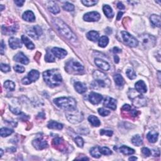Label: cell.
Returning a JSON list of instances; mask_svg holds the SVG:
<instances>
[{
  "instance_id": "obj_4",
  "label": "cell",
  "mask_w": 161,
  "mask_h": 161,
  "mask_svg": "<svg viewBox=\"0 0 161 161\" xmlns=\"http://www.w3.org/2000/svg\"><path fill=\"white\" fill-rule=\"evenodd\" d=\"M65 69L71 74H81L84 71V68L79 62L74 60L68 61L65 66Z\"/></svg>"
},
{
  "instance_id": "obj_25",
  "label": "cell",
  "mask_w": 161,
  "mask_h": 161,
  "mask_svg": "<svg viewBox=\"0 0 161 161\" xmlns=\"http://www.w3.org/2000/svg\"><path fill=\"white\" fill-rule=\"evenodd\" d=\"M103 10L104 15H106V16L109 18H111L114 17V13H113V11L112 10V8H111L109 5H104L103 8Z\"/></svg>"
},
{
  "instance_id": "obj_8",
  "label": "cell",
  "mask_w": 161,
  "mask_h": 161,
  "mask_svg": "<svg viewBox=\"0 0 161 161\" xmlns=\"http://www.w3.org/2000/svg\"><path fill=\"white\" fill-rule=\"evenodd\" d=\"M93 77L96 79V84L101 88H104L106 85V82H109L108 77L105 74L99 71H95L93 73Z\"/></svg>"
},
{
  "instance_id": "obj_7",
  "label": "cell",
  "mask_w": 161,
  "mask_h": 161,
  "mask_svg": "<svg viewBox=\"0 0 161 161\" xmlns=\"http://www.w3.org/2000/svg\"><path fill=\"white\" fill-rule=\"evenodd\" d=\"M142 45L145 49H150L154 47L156 44V37L149 34H143L139 37Z\"/></svg>"
},
{
  "instance_id": "obj_17",
  "label": "cell",
  "mask_w": 161,
  "mask_h": 161,
  "mask_svg": "<svg viewBox=\"0 0 161 161\" xmlns=\"http://www.w3.org/2000/svg\"><path fill=\"white\" fill-rule=\"evenodd\" d=\"M52 52L55 56L58 59H64L67 54V52L66 50L58 47H54L52 49Z\"/></svg>"
},
{
  "instance_id": "obj_51",
  "label": "cell",
  "mask_w": 161,
  "mask_h": 161,
  "mask_svg": "<svg viewBox=\"0 0 161 161\" xmlns=\"http://www.w3.org/2000/svg\"><path fill=\"white\" fill-rule=\"evenodd\" d=\"M10 109L12 113H13L15 114H19L21 113V111L20 108H14L11 106H10Z\"/></svg>"
},
{
  "instance_id": "obj_2",
  "label": "cell",
  "mask_w": 161,
  "mask_h": 161,
  "mask_svg": "<svg viewBox=\"0 0 161 161\" xmlns=\"http://www.w3.org/2000/svg\"><path fill=\"white\" fill-rule=\"evenodd\" d=\"M44 81L50 87H55L59 86L63 82V78L60 73L57 70H47L43 73Z\"/></svg>"
},
{
  "instance_id": "obj_10",
  "label": "cell",
  "mask_w": 161,
  "mask_h": 161,
  "mask_svg": "<svg viewBox=\"0 0 161 161\" xmlns=\"http://www.w3.org/2000/svg\"><path fill=\"white\" fill-rule=\"evenodd\" d=\"M40 73L37 70H32L28 74L27 77L21 80V82L23 84H30L33 82H35L39 78Z\"/></svg>"
},
{
  "instance_id": "obj_6",
  "label": "cell",
  "mask_w": 161,
  "mask_h": 161,
  "mask_svg": "<svg viewBox=\"0 0 161 161\" xmlns=\"http://www.w3.org/2000/svg\"><path fill=\"white\" fill-rule=\"evenodd\" d=\"M66 116L69 122L73 124H77V123L81 122L84 118L82 113L76 110V108L73 110H67Z\"/></svg>"
},
{
  "instance_id": "obj_50",
  "label": "cell",
  "mask_w": 161,
  "mask_h": 161,
  "mask_svg": "<svg viewBox=\"0 0 161 161\" xmlns=\"http://www.w3.org/2000/svg\"><path fill=\"white\" fill-rule=\"evenodd\" d=\"M142 152L145 156H146V157H149L152 154L150 150H149L148 148H146V147H144L142 148Z\"/></svg>"
},
{
  "instance_id": "obj_37",
  "label": "cell",
  "mask_w": 161,
  "mask_h": 161,
  "mask_svg": "<svg viewBox=\"0 0 161 161\" xmlns=\"http://www.w3.org/2000/svg\"><path fill=\"white\" fill-rule=\"evenodd\" d=\"M51 3L52 4H51L48 8L49 10L53 14H57L59 13L60 9L59 7H58V5L57 4L54 3V2H51Z\"/></svg>"
},
{
  "instance_id": "obj_19",
  "label": "cell",
  "mask_w": 161,
  "mask_h": 161,
  "mask_svg": "<svg viewBox=\"0 0 161 161\" xmlns=\"http://www.w3.org/2000/svg\"><path fill=\"white\" fill-rule=\"evenodd\" d=\"M94 63L98 67H100L101 69L103 71H108L110 68V64H108L107 62L102 60L101 59H96Z\"/></svg>"
},
{
  "instance_id": "obj_47",
  "label": "cell",
  "mask_w": 161,
  "mask_h": 161,
  "mask_svg": "<svg viewBox=\"0 0 161 161\" xmlns=\"http://www.w3.org/2000/svg\"><path fill=\"white\" fill-rule=\"evenodd\" d=\"M0 67H1V71L3 73H8L9 71H10L11 69L10 67L8 65L5 64H1Z\"/></svg>"
},
{
  "instance_id": "obj_26",
  "label": "cell",
  "mask_w": 161,
  "mask_h": 161,
  "mask_svg": "<svg viewBox=\"0 0 161 161\" xmlns=\"http://www.w3.org/2000/svg\"><path fill=\"white\" fill-rule=\"evenodd\" d=\"M86 37L91 41L96 42L99 39V33L96 31H90L87 33Z\"/></svg>"
},
{
  "instance_id": "obj_53",
  "label": "cell",
  "mask_w": 161,
  "mask_h": 161,
  "mask_svg": "<svg viewBox=\"0 0 161 161\" xmlns=\"http://www.w3.org/2000/svg\"><path fill=\"white\" fill-rule=\"evenodd\" d=\"M5 45L4 44V42L3 40H2L1 41V54L3 55L4 54V51L5 50Z\"/></svg>"
},
{
  "instance_id": "obj_12",
  "label": "cell",
  "mask_w": 161,
  "mask_h": 161,
  "mask_svg": "<svg viewBox=\"0 0 161 161\" xmlns=\"http://www.w3.org/2000/svg\"><path fill=\"white\" fill-rule=\"evenodd\" d=\"M100 14L97 11H92L86 13L83 17V19L89 22H94V21H98L100 19Z\"/></svg>"
},
{
  "instance_id": "obj_48",
  "label": "cell",
  "mask_w": 161,
  "mask_h": 161,
  "mask_svg": "<svg viewBox=\"0 0 161 161\" xmlns=\"http://www.w3.org/2000/svg\"><path fill=\"white\" fill-rule=\"evenodd\" d=\"M13 69L17 73H23L25 72V68L23 66H19V65H16V66H15Z\"/></svg>"
},
{
  "instance_id": "obj_32",
  "label": "cell",
  "mask_w": 161,
  "mask_h": 161,
  "mask_svg": "<svg viewBox=\"0 0 161 161\" xmlns=\"http://www.w3.org/2000/svg\"><path fill=\"white\" fill-rule=\"evenodd\" d=\"M132 142L133 144L136 145V146H140L143 144V140H142L141 136L137 135L133 137L132 138Z\"/></svg>"
},
{
  "instance_id": "obj_52",
  "label": "cell",
  "mask_w": 161,
  "mask_h": 161,
  "mask_svg": "<svg viewBox=\"0 0 161 161\" xmlns=\"http://www.w3.org/2000/svg\"><path fill=\"white\" fill-rule=\"evenodd\" d=\"M25 1H21V0H18V1H15V3L16 4L18 7H22Z\"/></svg>"
},
{
  "instance_id": "obj_34",
  "label": "cell",
  "mask_w": 161,
  "mask_h": 161,
  "mask_svg": "<svg viewBox=\"0 0 161 161\" xmlns=\"http://www.w3.org/2000/svg\"><path fill=\"white\" fill-rule=\"evenodd\" d=\"M90 154L94 158H100L101 156L100 151V147L96 146L92 147L90 150Z\"/></svg>"
},
{
  "instance_id": "obj_36",
  "label": "cell",
  "mask_w": 161,
  "mask_h": 161,
  "mask_svg": "<svg viewBox=\"0 0 161 161\" xmlns=\"http://www.w3.org/2000/svg\"><path fill=\"white\" fill-rule=\"evenodd\" d=\"M13 133V130L12 129L8 128H2L0 130V134L2 137H6L11 135Z\"/></svg>"
},
{
  "instance_id": "obj_11",
  "label": "cell",
  "mask_w": 161,
  "mask_h": 161,
  "mask_svg": "<svg viewBox=\"0 0 161 161\" xmlns=\"http://www.w3.org/2000/svg\"><path fill=\"white\" fill-rule=\"evenodd\" d=\"M29 36L32 37L33 39H38L39 37L42 35L43 31L42 28L39 25H35L32 28H30V30L27 32Z\"/></svg>"
},
{
  "instance_id": "obj_38",
  "label": "cell",
  "mask_w": 161,
  "mask_h": 161,
  "mask_svg": "<svg viewBox=\"0 0 161 161\" xmlns=\"http://www.w3.org/2000/svg\"><path fill=\"white\" fill-rule=\"evenodd\" d=\"M64 141L62 138L60 137H56L55 138L53 141H52V144L55 147H62V148H64Z\"/></svg>"
},
{
  "instance_id": "obj_60",
  "label": "cell",
  "mask_w": 161,
  "mask_h": 161,
  "mask_svg": "<svg viewBox=\"0 0 161 161\" xmlns=\"http://www.w3.org/2000/svg\"><path fill=\"white\" fill-rule=\"evenodd\" d=\"M0 7H1V11H3V9L5 8L4 6L3 5H0Z\"/></svg>"
},
{
  "instance_id": "obj_24",
  "label": "cell",
  "mask_w": 161,
  "mask_h": 161,
  "mask_svg": "<svg viewBox=\"0 0 161 161\" xmlns=\"http://www.w3.org/2000/svg\"><path fill=\"white\" fill-rule=\"evenodd\" d=\"M21 40H22L23 43L25 45L26 47L30 50H33V49H35V45H34L32 41H30V39L25 35H22Z\"/></svg>"
},
{
  "instance_id": "obj_35",
  "label": "cell",
  "mask_w": 161,
  "mask_h": 161,
  "mask_svg": "<svg viewBox=\"0 0 161 161\" xmlns=\"http://www.w3.org/2000/svg\"><path fill=\"white\" fill-rule=\"evenodd\" d=\"M108 43H109V39L106 36L101 37L98 40V45L102 48L106 47Z\"/></svg>"
},
{
  "instance_id": "obj_54",
  "label": "cell",
  "mask_w": 161,
  "mask_h": 161,
  "mask_svg": "<svg viewBox=\"0 0 161 161\" xmlns=\"http://www.w3.org/2000/svg\"><path fill=\"white\" fill-rule=\"evenodd\" d=\"M117 7L120 10H123V9H125V6L123 5L122 3L121 2H119V3H118V4H117Z\"/></svg>"
},
{
  "instance_id": "obj_49",
  "label": "cell",
  "mask_w": 161,
  "mask_h": 161,
  "mask_svg": "<svg viewBox=\"0 0 161 161\" xmlns=\"http://www.w3.org/2000/svg\"><path fill=\"white\" fill-rule=\"evenodd\" d=\"M113 132L111 130H101L100 134L101 135H106L108 137H111L113 135Z\"/></svg>"
},
{
  "instance_id": "obj_9",
  "label": "cell",
  "mask_w": 161,
  "mask_h": 161,
  "mask_svg": "<svg viewBox=\"0 0 161 161\" xmlns=\"http://www.w3.org/2000/svg\"><path fill=\"white\" fill-rule=\"evenodd\" d=\"M121 33H122V37L123 42H125V44L129 46V47H135L138 45V40L127 32L122 31Z\"/></svg>"
},
{
  "instance_id": "obj_18",
  "label": "cell",
  "mask_w": 161,
  "mask_h": 161,
  "mask_svg": "<svg viewBox=\"0 0 161 161\" xmlns=\"http://www.w3.org/2000/svg\"><path fill=\"white\" fill-rule=\"evenodd\" d=\"M9 45L12 49H17L22 47V43L21 40L15 37H11L9 39Z\"/></svg>"
},
{
  "instance_id": "obj_56",
  "label": "cell",
  "mask_w": 161,
  "mask_h": 161,
  "mask_svg": "<svg viewBox=\"0 0 161 161\" xmlns=\"http://www.w3.org/2000/svg\"><path fill=\"white\" fill-rule=\"evenodd\" d=\"M123 14V12H121V11H120L119 13H118V16H117V20H120L121 19V18H122Z\"/></svg>"
},
{
  "instance_id": "obj_15",
  "label": "cell",
  "mask_w": 161,
  "mask_h": 161,
  "mask_svg": "<svg viewBox=\"0 0 161 161\" xmlns=\"http://www.w3.org/2000/svg\"><path fill=\"white\" fill-rule=\"evenodd\" d=\"M102 100H103V96L98 93L91 92L89 95V100L93 104H98L100 103Z\"/></svg>"
},
{
  "instance_id": "obj_55",
  "label": "cell",
  "mask_w": 161,
  "mask_h": 161,
  "mask_svg": "<svg viewBox=\"0 0 161 161\" xmlns=\"http://www.w3.org/2000/svg\"><path fill=\"white\" fill-rule=\"evenodd\" d=\"M113 52H114V54H117V53H120L122 52V50L118 48V47H114L113 49Z\"/></svg>"
},
{
  "instance_id": "obj_29",
  "label": "cell",
  "mask_w": 161,
  "mask_h": 161,
  "mask_svg": "<svg viewBox=\"0 0 161 161\" xmlns=\"http://www.w3.org/2000/svg\"><path fill=\"white\" fill-rule=\"evenodd\" d=\"M150 21L154 25L157 27H160V17L157 15H152L150 16Z\"/></svg>"
},
{
  "instance_id": "obj_5",
  "label": "cell",
  "mask_w": 161,
  "mask_h": 161,
  "mask_svg": "<svg viewBox=\"0 0 161 161\" xmlns=\"http://www.w3.org/2000/svg\"><path fill=\"white\" fill-rule=\"evenodd\" d=\"M128 97L132 100L133 104L135 106L141 107L147 104V101L143 96L134 89H130L128 91Z\"/></svg>"
},
{
  "instance_id": "obj_14",
  "label": "cell",
  "mask_w": 161,
  "mask_h": 161,
  "mask_svg": "<svg viewBox=\"0 0 161 161\" xmlns=\"http://www.w3.org/2000/svg\"><path fill=\"white\" fill-rule=\"evenodd\" d=\"M116 104H117L116 100L110 97H106V98H105V100L104 101V103H103L104 106H106L113 110H116Z\"/></svg>"
},
{
  "instance_id": "obj_44",
  "label": "cell",
  "mask_w": 161,
  "mask_h": 161,
  "mask_svg": "<svg viewBox=\"0 0 161 161\" xmlns=\"http://www.w3.org/2000/svg\"><path fill=\"white\" fill-rule=\"evenodd\" d=\"M63 8L65 10H66L67 11H73L74 10V6L70 3L66 2L63 6Z\"/></svg>"
},
{
  "instance_id": "obj_41",
  "label": "cell",
  "mask_w": 161,
  "mask_h": 161,
  "mask_svg": "<svg viewBox=\"0 0 161 161\" xmlns=\"http://www.w3.org/2000/svg\"><path fill=\"white\" fill-rule=\"evenodd\" d=\"M126 74L130 79H134L137 77L135 71L132 69H128L126 70Z\"/></svg>"
},
{
  "instance_id": "obj_39",
  "label": "cell",
  "mask_w": 161,
  "mask_h": 161,
  "mask_svg": "<svg viewBox=\"0 0 161 161\" xmlns=\"http://www.w3.org/2000/svg\"><path fill=\"white\" fill-rule=\"evenodd\" d=\"M45 60L47 63H54L55 61V55L52 51H47V54L45 56Z\"/></svg>"
},
{
  "instance_id": "obj_42",
  "label": "cell",
  "mask_w": 161,
  "mask_h": 161,
  "mask_svg": "<svg viewBox=\"0 0 161 161\" xmlns=\"http://www.w3.org/2000/svg\"><path fill=\"white\" fill-rule=\"evenodd\" d=\"M100 151L101 154L104 155V156H109V155H111L112 154L111 150L109 148H108L106 147H100Z\"/></svg>"
},
{
  "instance_id": "obj_3",
  "label": "cell",
  "mask_w": 161,
  "mask_h": 161,
  "mask_svg": "<svg viewBox=\"0 0 161 161\" xmlns=\"http://www.w3.org/2000/svg\"><path fill=\"white\" fill-rule=\"evenodd\" d=\"M54 103L59 108L67 110L75 109L76 107V101L74 98L71 97H62L55 99Z\"/></svg>"
},
{
  "instance_id": "obj_57",
  "label": "cell",
  "mask_w": 161,
  "mask_h": 161,
  "mask_svg": "<svg viewBox=\"0 0 161 161\" xmlns=\"http://www.w3.org/2000/svg\"><path fill=\"white\" fill-rule=\"evenodd\" d=\"M114 63H118L119 61H120V59H119L118 56L116 55H114Z\"/></svg>"
},
{
  "instance_id": "obj_46",
  "label": "cell",
  "mask_w": 161,
  "mask_h": 161,
  "mask_svg": "<svg viewBox=\"0 0 161 161\" xmlns=\"http://www.w3.org/2000/svg\"><path fill=\"white\" fill-rule=\"evenodd\" d=\"M98 113L102 116H106L110 113V111L107 110H105L104 108H100V109H98Z\"/></svg>"
},
{
  "instance_id": "obj_16",
  "label": "cell",
  "mask_w": 161,
  "mask_h": 161,
  "mask_svg": "<svg viewBox=\"0 0 161 161\" xmlns=\"http://www.w3.org/2000/svg\"><path fill=\"white\" fill-rule=\"evenodd\" d=\"M13 59L15 60V61L25 65H27L29 63V59L25 55L23 52H18V54L15 55Z\"/></svg>"
},
{
  "instance_id": "obj_45",
  "label": "cell",
  "mask_w": 161,
  "mask_h": 161,
  "mask_svg": "<svg viewBox=\"0 0 161 161\" xmlns=\"http://www.w3.org/2000/svg\"><path fill=\"white\" fill-rule=\"evenodd\" d=\"M74 141H75V143L79 147L82 148L83 147V145H84V140H83V139L81 137H77L75 138Z\"/></svg>"
},
{
  "instance_id": "obj_43",
  "label": "cell",
  "mask_w": 161,
  "mask_h": 161,
  "mask_svg": "<svg viewBox=\"0 0 161 161\" xmlns=\"http://www.w3.org/2000/svg\"><path fill=\"white\" fill-rule=\"evenodd\" d=\"M82 3L86 6V7H92L94 6L98 3V1H94V0H82L81 1Z\"/></svg>"
},
{
  "instance_id": "obj_22",
  "label": "cell",
  "mask_w": 161,
  "mask_h": 161,
  "mask_svg": "<svg viewBox=\"0 0 161 161\" xmlns=\"http://www.w3.org/2000/svg\"><path fill=\"white\" fill-rule=\"evenodd\" d=\"M74 88H75L76 91L80 94H83L87 91V88L84 84L80 82H76L74 84Z\"/></svg>"
},
{
  "instance_id": "obj_21",
  "label": "cell",
  "mask_w": 161,
  "mask_h": 161,
  "mask_svg": "<svg viewBox=\"0 0 161 161\" xmlns=\"http://www.w3.org/2000/svg\"><path fill=\"white\" fill-rule=\"evenodd\" d=\"M23 19L29 22H33L35 20V17L32 11H27L23 14Z\"/></svg>"
},
{
  "instance_id": "obj_59",
  "label": "cell",
  "mask_w": 161,
  "mask_h": 161,
  "mask_svg": "<svg viewBox=\"0 0 161 161\" xmlns=\"http://www.w3.org/2000/svg\"><path fill=\"white\" fill-rule=\"evenodd\" d=\"M0 152H1V155H0V157H2L3 156V151L2 149L0 150Z\"/></svg>"
},
{
  "instance_id": "obj_58",
  "label": "cell",
  "mask_w": 161,
  "mask_h": 161,
  "mask_svg": "<svg viewBox=\"0 0 161 161\" xmlns=\"http://www.w3.org/2000/svg\"><path fill=\"white\" fill-rule=\"evenodd\" d=\"M137 159V158L136 157H131L129 158V160H135Z\"/></svg>"
},
{
  "instance_id": "obj_20",
  "label": "cell",
  "mask_w": 161,
  "mask_h": 161,
  "mask_svg": "<svg viewBox=\"0 0 161 161\" xmlns=\"http://www.w3.org/2000/svg\"><path fill=\"white\" fill-rule=\"evenodd\" d=\"M135 86L136 91L138 92L139 93H140V94L145 93V92H146L147 91L146 84H145V82L142 80H138V81L136 82Z\"/></svg>"
},
{
  "instance_id": "obj_31",
  "label": "cell",
  "mask_w": 161,
  "mask_h": 161,
  "mask_svg": "<svg viewBox=\"0 0 161 161\" xmlns=\"http://www.w3.org/2000/svg\"><path fill=\"white\" fill-rule=\"evenodd\" d=\"M113 78H114V82H115V84H116V86H123V84H124V83H125L124 79H123V77L121 76L120 74H115V75L114 76Z\"/></svg>"
},
{
  "instance_id": "obj_28",
  "label": "cell",
  "mask_w": 161,
  "mask_h": 161,
  "mask_svg": "<svg viewBox=\"0 0 161 161\" xmlns=\"http://www.w3.org/2000/svg\"><path fill=\"white\" fill-rule=\"evenodd\" d=\"M47 127L51 129L62 130L63 128V124H61V123H60L54 122V121H51V122H50L48 123Z\"/></svg>"
},
{
  "instance_id": "obj_23",
  "label": "cell",
  "mask_w": 161,
  "mask_h": 161,
  "mask_svg": "<svg viewBox=\"0 0 161 161\" xmlns=\"http://www.w3.org/2000/svg\"><path fill=\"white\" fill-rule=\"evenodd\" d=\"M158 136H159V134L157 132L151 131L148 133V134L147 135V138L150 143H155L157 140Z\"/></svg>"
},
{
  "instance_id": "obj_1",
  "label": "cell",
  "mask_w": 161,
  "mask_h": 161,
  "mask_svg": "<svg viewBox=\"0 0 161 161\" xmlns=\"http://www.w3.org/2000/svg\"><path fill=\"white\" fill-rule=\"evenodd\" d=\"M52 21L55 29L62 35L66 37L67 39L72 42L77 41V37L75 34L63 20L59 19V18H53Z\"/></svg>"
},
{
  "instance_id": "obj_33",
  "label": "cell",
  "mask_w": 161,
  "mask_h": 161,
  "mask_svg": "<svg viewBox=\"0 0 161 161\" xmlns=\"http://www.w3.org/2000/svg\"><path fill=\"white\" fill-rule=\"evenodd\" d=\"M17 29H16V26H11V27H7L5 26L2 27V31L5 34H12L15 33L17 32Z\"/></svg>"
},
{
  "instance_id": "obj_40",
  "label": "cell",
  "mask_w": 161,
  "mask_h": 161,
  "mask_svg": "<svg viewBox=\"0 0 161 161\" xmlns=\"http://www.w3.org/2000/svg\"><path fill=\"white\" fill-rule=\"evenodd\" d=\"M4 86L7 90L10 91H13L15 89V83L13 81H11V80H8L7 81H5L4 83Z\"/></svg>"
},
{
  "instance_id": "obj_13",
  "label": "cell",
  "mask_w": 161,
  "mask_h": 161,
  "mask_svg": "<svg viewBox=\"0 0 161 161\" xmlns=\"http://www.w3.org/2000/svg\"><path fill=\"white\" fill-rule=\"evenodd\" d=\"M32 145L37 150H43L48 146L47 142L42 138H36L32 142Z\"/></svg>"
},
{
  "instance_id": "obj_30",
  "label": "cell",
  "mask_w": 161,
  "mask_h": 161,
  "mask_svg": "<svg viewBox=\"0 0 161 161\" xmlns=\"http://www.w3.org/2000/svg\"><path fill=\"white\" fill-rule=\"evenodd\" d=\"M88 121L92 126H99L101 124L100 120L96 116L93 115H91L88 117Z\"/></svg>"
},
{
  "instance_id": "obj_27",
  "label": "cell",
  "mask_w": 161,
  "mask_h": 161,
  "mask_svg": "<svg viewBox=\"0 0 161 161\" xmlns=\"http://www.w3.org/2000/svg\"><path fill=\"white\" fill-rule=\"evenodd\" d=\"M120 150L121 152L123 154L126 156H129V155H132L135 153V150L132 148H130L125 145H123V146L120 148Z\"/></svg>"
}]
</instances>
